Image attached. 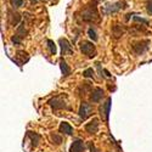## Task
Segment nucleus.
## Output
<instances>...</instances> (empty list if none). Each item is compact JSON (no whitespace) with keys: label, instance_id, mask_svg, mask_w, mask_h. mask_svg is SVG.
<instances>
[{"label":"nucleus","instance_id":"f257e3e1","mask_svg":"<svg viewBox=\"0 0 152 152\" xmlns=\"http://www.w3.org/2000/svg\"><path fill=\"white\" fill-rule=\"evenodd\" d=\"M82 18L85 22H94L99 18V14H97V10L95 5H89L86 6L82 14Z\"/></svg>","mask_w":152,"mask_h":152},{"label":"nucleus","instance_id":"f03ea898","mask_svg":"<svg viewBox=\"0 0 152 152\" xmlns=\"http://www.w3.org/2000/svg\"><path fill=\"white\" fill-rule=\"evenodd\" d=\"M80 51L86 55L88 57H94L96 55V50H95V45L90 42H82L80 43Z\"/></svg>","mask_w":152,"mask_h":152},{"label":"nucleus","instance_id":"7ed1b4c3","mask_svg":"<svg viewBox=\"0 0 152 152\" xmlns=\"http://www.w3.org/2000/svg\"><path fill=\"white\" fill-rule=\"evenodd\" d=\"M148 44H150V40H144V42H140V43H136L133 45V51L134 54L136 55H142L146 50L148 49Z\"/></svg>","mask_w":152,"mask_h":152},{"label":"nucleus","instance_id":"20e7f679","mask_svg":"<svg viewBox=\"0 0 152 152\" xmlns=\"http://www.w3.org/2000/svg\"><path fill=\"white\" fill-rule=\"evenodd\" d=\"M50 106L55 110H62V108H68V106L66 105V101L62 100V97H54L49 101Z\"/></svg>","mask_w":152,"mask_h":152},{"label":"nucleus","instance_id":"39448f33","mask_svg":"<svg viewBox=\"0 0 152 152\" xmlns=\"http://www.w3.org/2000/svg\"><path fill=\"white\" fill-rule=\"evenodd\" d=\"M124 5H125L124 1H118V3H115V4H110V5H107L105 7V14H107V15L108 14H115V12L119 11L121 9L125 7Z\"/></svg>","mask_w":152,"mask_h":152},{"label":"nucleus","instance_id":"423d86ee","mask_svg":"<svg viewBox=\"0 0 152 152\" xmlns=\"http://www.w3.org/2000/svg\"><path fill=\"white\" fill-rule=\"evenodd\" d=\"M90 112H91V106L88 104V102H82L80 107H79V117L84 121L88 118V116L90 115Z\"/></svg>","mask_w":152,"mask_h":152},{"label":"nucleus","instance_id":"0eeeda50","mask_svg":"<svg viewBox=\"0 0 152 152\" xmlns=\"http://www.w3.org/2000/svg\"><path fill=\"white\" fill-rule=\"evenodd\" d=\"M85 130L89 134H96L97 130H99V119L94 118L90 123H86L85 124Z\"/></svg>","mask_w":152,"mask_h":152},{"label":"nucleus","instance_id":"6e6552de","mask_svg":"<svg viewBox=\"0 0 152 152\" xmlns=\"http://www.w3.org/2000/svg\"><path fill=\"white\" fill-rule=\"evenodd\" d=\"M60 45L62 49V55H71L72 54V46L69 44V42L65 38H61L60 39Z\"/></svg>","mask_w":152,"mask_h":152},{"label":"nucleus","instance_id":"1a4fd4ad","mask_svg":"<svg viewBox=\"0 0 152 152\" xmlns=\"http://www.w3.org/2000/svg\"><path fill=\"white\" fill-rule=\"evenodd\" d=\"M83 151H84V141L80 140V139L74 140L73 144L71 145L69 152H83Z\"/></svg>","mask_w":152,"mask_h":152},{"label":"nucleus","instance_id":"9d476101","mask_svg":"<svg viewBox=\"0 0 152 152\" xmlns=\"http://www.w3.org/2000/svg\"><path fill=\"white\" fill-rule=\"evenodd\" d=\"M102 96H104V90L101 88H95L91 93V101L93 102H100Z\"/></svg>","mask_w":152,"mask_h":152},{"label":"nucleus","instance_id":"9b49d317","mask_svg":"<svg viewBox=\"0 0 152 152\" xmlns=\"http://www.w3.org/2000/svg\"><path fill=\"white\" fill-rule=\"evenodd\" d=\"M110 108H111V99L108 97L106 104L102 105V107L100 108V112H101V116H104L105 119L107 121L108 119V116H110Z\"/></svg>","mask_w":152,"mask_h":152},{"label":"nucleus","instance_id":"f8f14e48","mask_svg":"<svg viewBox=\"0 0 152 152\" xmlns=\"http://www.w3.org/2000/svg\"><path fill=\"white\" fill-rule=\"evenodd\" d=\"M58 130H60V133H63V134H66V135H72L73 134V128L71 126V124H68L66 122H62L60 124Z\"/></svg>","mask_w":152,"mask_h":152},{"label":"nucleus","instance_id":"ddd939ff","mask_svg":"<svg viewBox=\"0 0 152 152\" xmlns=\"http://www.w3.org/2000/svg\"><path fill=\"white\" fill-rule=\"evenodd\" d=\"M60 67H61V72H62V75H63V77H68V75L71 74V68L68 67L67 62L63 60V58L60 60Z\"/></svg>","mask_w":152,"mask_h":152},{"label":"nucleus","instance_id":"4468645a","mask_svg":"<svg viewBox=\"0 0 152 152\" xmlns=\"http://www.w3.org/2000/svg\"><path fill=\"white\" fill-rule=\"evenodd\" d=\"M27 136L32 140V144H33V146H37L38 145V142L40 141V139H42V136L39 135V134H37V133H33V132H28V134H27Z\"/></svg>","mask_w":152,"mask_h":152},{"label":"nucleus","instance_id":"2eb2a0df","mask_svg":"<svg viewBox=\"0 0 152 152\" xmlns=\"http://www.w3.org/2000/svg\"><path fill=\"white\" fill-rule=\"evenodd\" d=\"M123 27L122 26H119V24H117V26H115L112 28V33H113V37L115 38H119L122 34H123Z\"/></svg>","mask_w":152,"mask_h":152},{"label":"nucleus","instance_id":"dca6fc26","mask_svg":"<svg viewBox=\"0 0 152 152\" xmlns=\"http://www.w3.org/2000/svg\"><path fill=\"white\" fill-rule=\"evenodd\" d=\"M9 15H10L9 18H10V23H11V24H17V23L20 22V18H21V17H20L18 14H12V12L10 11Z\"/></svg>","mask_w":152,"mask_h":152},{"label":"nucleus","instance_id":"f3484780","mask_svg":"<svg viewBox=\"0 0 152 152\" xmlns=\"http://www.w3.org/2000/svg\"><path fill=\"white\" fill-rule=\"evenodd\" d=\"M48 46H49V49H50V53H51L53 55H55L56 54V45H55V43L53 42V40H48Z\"/></svg>","mask_w":152,"mask_h":152},{"label":"nucleus","instance_id":"a211bd4d","mask_svg":"<svg viewBox=\"0 0 152 152\" xmlns=\"http://www.w3.org/2000/svg\"><path fill=\"white\" fill-rule=\"evenodd\" d=\"M88 35H89V38H90V39H93L94 42H96V40H97V35H96L95 29L89 28V29H88Z\"/></svg>","mask_w":152,"mask_h":152},{"label":"nucleus","instance_id":"6ab92c4d","mask_svg":"<svg viewBox=\"0 0 152 152\" xmlns=\"http://www.w3.org/2000/svg\"><path fill=\"white\" fill-rule=\"evenodd\" d=\"M83 75L85 78H91L93 75H94V71H93V68H88V69H85L84 72H83Z\"/></svg>","mask_w":152,"mask_h":152},{"label":"nucleus","instance_id":"aec40b11","mask_svg":"<svg viewBox=\"0 0 152 152\" xmlns=\"http://www.w3.org/2000/svg\"><path fill=\"white\" fill-rule=\"evenodd\" d=\"M51 140L56 144V145H60L61 142H62V137L60 136V135H56V134H54V135H51Z\"/></svg>","mask_w":152,"mask_h":152},{"label":"nucleus","instance_id":"412c9836","mask_svg":"<svg viewBox=\"0 0 152 152\" xmlns=\"http://www.w3.org/2000/svg\"><path fill=\"white\" fill-rule=\"evenodd\" d=\"M11 42L14 43L15 45H18V44H21V42H22V38H21L20 35L16 34L15 37H12V38H11Z\"/></svg>","mask_w":152,"mask_h":152},{"label":"nucleus","instance_id":"4be33fe9","mask_svg":"<svg viewBox=\"0 0 152 152\" xmlns=\"http://www.w3.org/2000/svg\"><path fill=\"white\" fill-rule=\"evenodd\" d=\"M11 5L14 7H21L23 5V0H11Z\"/></svg>","mask_w":152,"mask_h":152},{"label":"nucleus","instance_id":"5701e85b","mask_svg":"<svg viewBox=\"0 0 152 152\" xmlns=\"http://www.w3.org/2000/svg\"><path fill=\"white\" fill-rule=\"evenodd\" d=\"M133 20H134V21H137V22H141V23H144V24H148V21H147V20L140 18L139 16H134V17H133Z\"/></svg>","mask_w":152,"mask_h":152},{"label":"nucleus","instance_id":"b1692460","mask_svg":"<svg viewBox=\"0 0 152 152\" xmlns=\"http://www.w3.org/2000/svg\"><path fill=\"white\" fill-rule=\"evenodd\" d=\"M146 9H147V12H148V14H150V15H152V0L147 3Z\"/></svg>","mask_w":152,"mask_h":152},{"label":"nucleus","instance_id":"393cba45","mask_svg":"<svg viewBox=\"0 0 152 152\" xmlns=\"http://www.w3.org/2000/svg\"><path fill=\"white\" fill-rule=\"evenodd\" d=\"M90 152H100V151H99L94 145H90Z\"/></svg>","mask_w":152,"mask_h":152},{"label":"nucleus","instance_id":"a878e982","mask_svg":"<svg viewBox=\"0 0 152 152\" xmlns=\"http://www.w3.org/2000/svg\"><path fill=\"white\" fill-rule=\"evenodd\" d=\"M31 3L32 4H35V3H38V0H31Z\"/></svg>","mask_w":152,"mask_h":152}]
</instances>
